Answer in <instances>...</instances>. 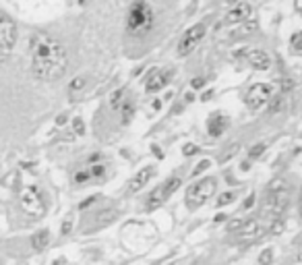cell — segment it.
Wrapping results in <instances>:
<instances>
[{"label": "cell", "mask_w": 302, "mask_h": 265, "mask_svg": "<svg viewBox=\"0 0 302 265\" xmlns=\"http://www.w3.org/2000/svg\"><path fill=\"white\" fill-rule=\"evenodd\" d=\"M273 259V251L271 249H265L263 253H261V257H259V263L261 265H269V261Z\"/></svg>", "instance_id": "26"}, {"label": "cell", "mask_w": 302, "mask_h": 265, "mask_svg": "<svg viewBox=\"0 0 302 265\" xmlns=\"http://www.w3.org/2000/svg\"><path fill=\"white\" fill-rule=\"evenodd\" d=\"M238 232H240V238L250 240V238L261 236V232H263V230H261V224L257 220H244L242 226L238 228Z\"/></svg>", "instance_id": "16"}, {"label": "cell", "mask_w": 302, "mask_h": 265, "mask_svg": "<svg viewBox=\"0 0 302 265\" xmlns=\"http://www.w3.org/2000/svg\"><path fill=\"white\" fill-rule=\"evenodd\" d=\"M265 149H267V143H257V145L250 147L248 158H250V160H257L259 155H263V151H265Z\"/></svg>", "instance_id": "22"}, {"label": "cell", "mask_w": 302, "mask_h": 265, "mask_svg": "<svg viewBox=\"0 0 302 265\" xmlns=\"http://www.w3.org/2000/svg\"><path fill=\"white\" fill-rule=\"evenodd\" d=\"M296 11L302 13V0H296Z\"/></svg>", "instance_id": "33"}, {"label": "cell", "mask_w": 302, "mask_h": 265, "mask_svg": "<svg viewBox=\"0 0 302 265\" xmlns=\"http://www.w3.org/2000/svg\"><path fill=\"white\" fill-rule=\"evenodd\" d=\"M182 153L186 155V158H188V155H195V153H199V147H197L195 143H186V145L182 147Z\"/></svg>", "instance_id": "27"}, {"label": "cell", "mask_w": 302, "mask_h": 265, "mask_svg": "<svg viewBox=\"0 0 302 265\" xmlns=\"http://www.w3.org/2000/svg\"><path fill=\"white\" fill-rule=\"evenodd\" d=\"M234 199H236V193L228 191V193H224V195H221V197L217 199V207H224V205H230V203H234Z\"/></svg>", "instance_id": "24"}, {"label": "cell", "mask_w": 302, "mask_h": 265, "mask_svg": "<svg viewBox=\"0 0 302 265\" xmlns=\"http://www.w3.org/2000/svg\"><path fill=\"white\" fill-rule=\"evenodd\" d=\"M290 182H286L284 178H275L271 180V184L265 189V197H263V215L265 218L275 220L279 218L284 209L288 207L290 201Z\"/></svg>", "instance_id": "2"}, {"label": "cell", "mask_w": 302, "mask_h": 265, "mask_svg": "<svg viewBox=\"0 0 302 265\" xmlns=\"http://www.w3.org/2000/svg\"><path fill=\"white\" fill-rule=\"evenodd\" d=\"M228 126H230V118H228L226 112L215 110V112L209 114V118H207V133L211 137H219L221 133H226Z\"/></svg>", "instance_id": "12"}, {"label": "cell", "mask_w": 302, "mask_h": 265, "mask_svg": "<svg viewBox=\"0 0 302 265\" xmlns=\"http://www.w3.org/2000/svg\"><path fill=\"white\" fill-rule=\"evenodd\" d=\"M106 170L108 166L104 162H97V164H91L89 162V166L85 170H79L75 174V182L77 184H85V182H93V180H102L106 176Z\"/></svg>", "instance_id": "11"}, {"label": "cell", "mask_w": 302, "mask_h": 265, "mask_svg": "<svg viewBox=\"0 0 302 265\" xmlns=\"http://www.w3.org/2000/svg\"><path fill=\"white\" fill-rule=\"evenodd\" d=\"M290 46L294 48L296 52H302V29H300V31H296V33H292V37H290Z\"/></svg>", "instance_id": "23"}, {"label": "cell", "mask_w": 302, "mask_h": 265, "mask_svg": "<svg viewBox=\"0 0 302 265\" xmlns=\"http://www.w3.org/2000/svg\"><path fill=\"white\" fill-rule=\"evenodd\" d=\"M21 207L33 218H42L46 213V203L35 186H25L21 191Z\"/></svg>", "instance_id": "8"}, {"label": "cell", "mask_w": 302, "mask_h": 265, "mask_svg": "<svg viewBox=\"0 0 302 265\" xmlns=\"http://www.w3.org/2000/svg\"><path fill=\"white\" fill-rule=\"evenodd\" d=\"M250 11H253V6H250L248 2H240V4L232 6V8H230V11L226 13V17H224V23H226V25L244 23L246 19L250 17Z\"/></svg>", "instance_id": "13"}, {"label": "cell", "mask_w": 302, "mask_h": 265, "mask_svg": "<svg viewBox=\"0 0 302 265\" xmlns=\"http://www.w3.org/2000/svg\"><path fill=\"white\" fill-rule=\"evenodd\" d=\"M180 184H182V178H180V176H170V178H166V182L155 186V189L147 195V209L153 211L157 207H162V205L168 201L170 195H174L180 189Z\"/></svg>", "instance_id": "6"}, {"label": "cell", "mask_w": 302, "mask_h": 265, "mask_svg": "<svg viewBox=\"0 0 302 265\" xmlns=\"http://www.w3.org/2000/svg\"><path fill=\"white\" fill-rule=\"evenodd\" d=\"M246 60L255 71H267V68L271 66V58L265 50H250L246 54Z\"/></svg>", "instance_id": "15"}, {"label": "cell", "mask_w": 302, "mask_h": 265, "mask_svg": "<svg viewBox=\"0 0 302 265\" xmlns=\"http://www.w3.org/2000/svg\"><path fill=\"white\" fill-rule=\"evenodd\" d=\"M172 77H174L172 68H153V71L147 75V79H145V91L147 93H155L159 89H164Z\"/></svg>", "instance_id": "10"}, {"label": "cell", "mask_w": 302, "mask_h": 265, "mask_svg": "<svg viewBox=\"0 0 302 265\" xmlns=\"http://www.w3.org/2000/svg\"><path fill=\"white\" fill-rule=\"evenodd\" d=\"M68 68V54L56 37L35 33L31 37V71L39 81H56Z\"/></svg>", "instance_id": "1"}, {"label": "cell", "mask_w": 302, "mask_h": 265, "mask_svg": "<svg viewBox=\"0 0 302 265\" xmlns=\"http://www.w3.org/2000/svg\"><path fill=\"white\" fill-rule=\"evenodd\" d=\"M17 44V25L8 15L0 13V64L8 60Z\"/></svg>", "instance_id": "5"}, {"label": "cell", "mask_w": 302, "mask_h": 265, "mask_svg": "<svg viewBox=\"0 0 302 265\" xmlns=\"http://www.w3.org/2000/svg\"><path fill=\"white\" fill-rule=\"evenodd\" d=\"M238 149H240V143H232V145H228V149L219 155V164H226L228 160H232L234 155L238 153Z\"/></svg>", "instance_id": "20"}, {"label": "cell", "mask_w": 302, "mask_h": 265, "mask_svg": "<svg viewBox=\"0 0 302 265\" xmlns=\"http://www.w3.org/2000/svg\"><path fill=\"white\" fill-rule=\"evenodd\" d=\"M48 242H50V230H39L31 238V244H33L35 251H44L48 247Z\"/></svg>", "instance_id": "17"}, {"label": "cell", "mask_w": 302, "mask_h": 265, "mask_svg": "<svg viewBox=\"0 0 302 265\" xmlns=\"http://www.w3.org/2000/svg\"><path fill=\"white\" fill-rule=\"evenodd\" d=\"M217 189V180L215 178H201L197 182H193L186 189V195H184V203H186V207L188 209H197L201 207L207 199L213 197V193Z\"/></svg>", "instance_id": "4"}, {"label": "cell", "mask_w": 302, "mask_h": 265, "mask_svg": "<svg viewBox=\"0 0 302 265\" xmlns=\"http://www.w3.org/2000/svg\"><path fill=\"white\" fill-rule=\"evenodd\" d=\"M73 124H75V133H77V135H83V133H85V124H83L81 118H75Z\"/></svg>", "instance_id": "28"}, {"label": "cell", "mask_w": 302, "mask_h": 265, "mask_svg": "<svg viewBox=\"0 0 302 265\" xmlns=\"http://www.w3.org/2000/svg\"><path fill=\"white\" fill-rule=\"evenodd\" d=\"M300 213H302V195H300Z\"/></svg>", "instance_id": "34"}, {"label": "cell", "mask_w": 302, "mask_h": 265, "mask_svg": "<svg viewBox=\"0 0 302 265\" xmlns=\"http://www.w3.org/2000/svg\"><path fill=\"white\" fill-rule=\"evenodd\" d=\"M153 174H155V166H145V168H141V170L133 176V178H130V182H128V193L141 191L151 178H153Z\"/></svg>", "instance_id": "14"}, {"label": "cell", "mask_w": 302, "mask_h": 265, "mask_svg": "<svg viewBox=\"0 0 302 265\" xmlns=\"http://www.w3.org/2000/svg\"><path fill=\"white\" fill-rule=\"evenodd\" d=\"M155 23V13L147 2H133L126 15V31L130 35H143L151 31Z\"/></svg>", "instance_id": "3"}, {"label": "cell", "mask_w": 302, "mask_h": 265, "mask_svg": "<svg viewBox=\"0 0 302 265\" xmlns=\"http://www.w3.org/2000/svg\"><path fill=\"white\" fill-rule=\"evenodd\" d=\"M205 33H207L205 23H195L193 27H188L184 31V35L180 37V42H178V56H188L201 44V40L205 37Z\"/></svg>", "instance_id": "7"}, {"label": "cell", "mask_w": 302, "mask_h": 265, "mask_svg": "<svg viewBox=\"0 0 302 265\" xmlns=\"http://www.w3.org/2000/svg\"><path fill=\"white\" fill-rule=\"evenodd\" d=\"M226 218H228V215H226V213H219V215H217V218H215V222H224Z\"/></svg>", "instance_id": "32"}, {"label": "cell", "mask_w": 302, "mask_h": 265, "mask_svg": "<svg viewBox=\"0 0 302 265\" xmlns=\"http://www.w3.org/2000/svg\"><path fill=\"white\" fill-rule=\"evenodd\" d=\"M124 100H126V91L124 89H118V91L112 93V97H110V106H112L114 110H118V108L124 104Z\"/></svg>", "instance_id": "19"}, {"label": "cell", "mask_w": 302, "mask_h": 265, "mask_svg": "<svg viewBox=\"0 0 302 265\" xmlns=\"http://www.w3.org/2000/svg\"><path fill=\"white\" fill-rule=\"evenodd\" d=\"M253 201H255V195H250V197L244 201V209H248L250 207V205H253Z\"/></svg>", "instance_id": "31"}, {"label": "cell", "mask_w": 302, "mask_h": 265, "mask_svg": "<svg viewBox=\"0 0 302 265\" xmlns=\"http://www.w3.org/2000/svg\"><path fill=\"white\" fill-rule=\"evenodd\" d=\"M87 85V79H85V77L83 75H79V77H75V79H73V83H70L68 85V91H70V95H73V93H77V91H81L83 89V87Z\"/></svg>", "instance_id": "21"}, {"label": "cell", "mask_w": 302, "mask_h": 265, "mask_svg": "<svg viewBox=\"0 0 302 265\" xmlns=\"http://www.w3.org/2000/svg\"><path fill=\"white\" fill-rule=\"evenodd\" d=\"M271 93H273V89H271L269 83H255L250 89L246 91L244 95V104L250 108V110H261L269 100H271Z\"/></svg>", "instance_id": "9"}, {"label": "cell", "mask_w": 302, "mask_h": 265, "mask_svg": "<svg viewBox=\"0 0 302 265\" xmlns=\"http://www.w3.org/2000/svg\"><path fill=\"white\" fill-rule=\"evenodd\" d=\"M118 112H120V116H122V122L124 124L130 122V118L135 116V104H133V100H130V97H126L124 104L118 108Z\"/></svg>", "instance_id": "18"}, {"label": "cell", "mask_w": 302, "mask_h": 265, "mask_svg": "<svg viewBox=\"0 0 302 265\" xmlns=\"http://www.w3.org/2000/svg\"><path fill=\"white\" fill-rule=\"evenodd\" d=\"M209 166H211V162H209V160H201V162L195 166V168H193V172H190V176H197V174H201L203 170H207Z\"/></svg>", "instance_id": "25"}, {"label": "cell", "mask_w": 302, "mask_h": 265, "mask_svg": "<svg viewBox=\"0 0 302 265\" xmlns=\"http://www.w3.org/2000/svg\"><path fill=\"white\" fill-rule=\"evenodd\" d=\"M203 85H205V79H203V77H195V79H193V89H201Z\"/></svg>", "instance_id": "29"}, {"label": "cell", "mask_w": 302, "mask_h": 265, "mask_svg": "<svg viewBox=\"0 0 302 265\" xmlns=\"http://www.w3.org/2000/svg\"><path fill=\"white\" fill-rule=\"evenodd\" d=\"M70 226H73V220H66V222L62 224V234H68V232H70Z\"/></svg>", "instance_id": "30"}]
</instances>
